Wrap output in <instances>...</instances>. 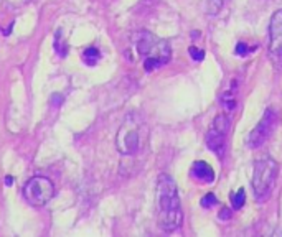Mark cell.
<instances>
[{
  "instance_id": "3957f363",
  "label": "cell",
  "mask_w": 282,
  "mask_h": 237,
  "mask_svg": "<svg viewBox=\"0 0 282 237\" xmlns=\"http://www.w3.org/2000/svg\"><path fill=\"white\" fill-rule=\"evenodd\" d=\"M279 175V165L273 157L264 155L254 161L253 171V191L259 203L266 201L274 190Z\"/></svg>"
},
{
  "instance_id": "8fae6325",
  "label": "cell",
  "mask_w": 282,
  "mask_h": 237,
  "mask_svg": "<svg viewBox=\"0 0 282 237\" xmlns=\"http://www.w3.org/2000/svg\"><path fill=\"white\" fill-rule=\"evenodd\" d=\"M99 58H101V53L97 48H88V50H84V53H83V59L88 66H94Z\"/></svg>"
},
{
  "instance_id": "8992f818",
  "label": "cell",
  "mask_w": 282,
  "mask_h": 237,
  "mask_svg": "<svg viewBox=\"0 0 282 237\" xmlns=\"http://www.w3.org/2000/svg\"><path fill=\"white\" fill-rule=\"evenodd\" d=\"M230 132V118L226 116H216L207 133V145L213 153L223 157L226 150V137Z\"/></svg>"
},
{
  "instance_id": "d6986e66",
  "label": "cell",
  "mask_w": 282,
  "mask_h": 237,
  "mask_svg": "<svg viewBox=\"0 0 282 237\" xmlns=\"http://www.w3.org/2000/svg\"><path fill=\"white\" fill-rule=\"evenodd\" d=\"M5 183H7V186H12L13 178H12V176H7V178H5Z\"/></svg>"
},
{
  "instance_id": "7a4b0ae2",
  "label": "cell",
  "mask_w": 282,
  "mask_h": 237,
  "mask_svg": "<svg viewBox=\"0 0 282 237\" xmlns=\"http://www.w3.org/2000/svg\"><path fill=\"white\" fill-rule=\"evenodd\" d=\"M135 50H137L139 58H142L144 69L147 73L165 66L172 58L169 41L157 38L149 31H139L135 35Z\"/></svg>"
},
{
  "instance_id": "2e32d148",
  "label": "cell",
  "mask_w": 282,
  "mask_h": 237,
  "mask_svg": "<svg viewBox=\"0 0 282 237\" xmlns=\"http://www.w3.org/2000/svg\"><path fill=\"white\" fill-rule=\"evenodd\" d=\"M190 56H192L195 61H202V59L205 58V51L203 50H198V48H195V46H190Z\"/></svg>"
},
{
  "instance_id": "30bf717a",
  "label": "cell",
  "mask_w": 282,
  "mask_h": 237,
  "mask_svg": "<svg viewBox=\"0 0 282 237\" xmlns=\"http://www.w3.org/2000/svg\"><path fill=\"white\" fill-rule=\"evenodd\" d=\"M221 102H223L226 111L235 109V107H236V93H235V89L225 91V93L221 94Z\"/></svg>"
},
{
  "instance_id": "52a82bcc",
  "label": "cell",
  "mask_w": 282,
  "mask_h": 237,
  "mask_svg": "<svg viewBox=\"0 0 282 237\" xmlns=\"http://www.w3.org/2000/svg\"><path fill=\"white\" fill-rule=\"evenodd\" d=\"M276 123H278V114L273 109H268L264 112L263 118L259 120V123L253 128V132L248 137V145L249 148H259L268 142L273 135Z\"/></svg>"
},
{
  "instance_id": "5b68a950",
  "label": "cell",
  "mask_w": 282,
  "mask_h": 237,
  "mask_svg": "<svg viewBox=\"0 0 282 237\" xmlns=\"http://www.w3.org/2000/svg\"><path fill=\"white\" fill-rule=\"evenodd\" d=\"M55 196V185L50 178L36 175L31 176L23 186L25 201L35 208H41Z\"/></svg>"
},
{
  "instance_id": "ac0fdd59",
  "label": "cell",
  "mask_w": 282,
  "mask_h": 237,
  "mask_svg": "<svg viewBox=\"0 0 282 237\" xmlns=\"http://www.w3.org/2000/svg\"><path fill=\"white\" fill-rule=\"evenodd\" d=\"M220 218L221 219H230L231 218V211L228 208H223V209H221V213H220Z\"/></svg>"
},
{
  "instance_id": "9c48e42d",
  "label": "cell",
  "mask_w": 282,
  "mask_h": 237,
  "mask_svg": "<svg viewBox=\"0 0 282 237\" xmlns=\"http://www.w3.org/2000/svg\"><path fill=\"white\" fill-rule=\"evenodd\" d=\"M192 176L197 178L198 181L203 183H213L215 180V171L207 163V161H195L192 166Z\"/></svg>"
},
{
  "instance_id": "9a60e30c",
  "label": "cell",
  "mask_w": 282,
  "mask_h": 237,
  "mask_svg": "<svg viewBox=\"0 0 282 237\" xmlns=\"http://www.w3.org/2000/svg\"><path fill=\"white\" fill-rule=\"evenodd\" d=\"M216 203H218V199H216V196L213 195V193H208V195L203 196V199L200 201V204H202L203 208H207V209L211 208V206H213V204H216Z\"/></svg>"
},
{
  "instance_id": "ba28073f",
  "label": "cell",
  "mask_w": 282,
  "mask_h": 237,
  "mask_svg": "<svg viewBox=\"0 0 282 237\" xmlns=\"http://www.w3.org/2000/svg\"><path fill=\"white\" fill-rule=\"evenodd\" d=\"M269 56L273 59L274 66L282 68V10H278L269 23Z\"/></svg>"
},
{
  "instance_id": "277c9868",
  "label": "cell",
  "mask_w": 282,
  "mask_h": 237,
  "mask_svg": "<svg viewBox=\"0 0 282 237\" xmlns=\"http://www.w3.org/2000/svg\"><path fill=\"white\" fill-rule=\"evenodd\" d=\"M116 148L121 155H135L140 148V120L135 114H129L119 127Z\"/></svg>"
},
{
  "instance_id": "4fadbf2b",
  "label": "cell",
  "mask_w": 282,
  "mask_h": 237,
  "mask_svg": "<svg viewBox=\"0 0 282 237\" xmlns=\"http://www.w3.org/2000/svg\"><path fill=\"white\" fill-rule=\"evenodd\" d=\"M225 2H226V0H208V2H207L208 13L210 15H216L221 8H223Z\"/></svg>"
},
{
  "instance_id": "6da1fadb",
  "label": "cell",
  "mask_w": 282,
  "mask_h": 237,
  "mask_svg": "<svg viewBox=\"0 0 282 237\" xmlns=\"http://www.w3.org/2000/svg\"><path fill=\"white\" fill-rule=\"evenodd\" d=\"M157 209H159V226L165 233L180 229L183 213L178 198L177 183L170 175H160L157 181Z\"/></svg>"
},
{
  "instance_id": "e0dca14e",
  "label": "cell",
  "mask_w": 282,
  "mask_h": 237,
  "mask_svg": "<svg viewBox=\"0 0 282 237\" xmlns=\"http://www.w3.org/2000/svg\"><path fill=\"white\" fill-rule=\"evenodd\" d=\"M251 50H254V48H248L246 43H238L236 45V55L238 56H246Z\"/></svg>"
},
{
  "instance_id": "5bb4252c",
  "label": "cell",
  "mask_w": 282,
  "mask_h": 237,
  "mask_svg": "<svg viewBox=\"0 0 282 237\" xmlns=\"http://www.w3.org/2000/svg\"><path fill=\"white\" fill-rule=\"evenodd\" d=\"M61 35H63V31L58 30L56 35H55V41H53V45H55V50L58 51L59 56H66V50H64V48H61V41H63Z\"/></svg>"
},
{
  "instance_id": "7c38bea8",
  "label": "cell",
  "mask_w": 282,
  "mask_h": 237,
  "mask_svg": "<svg viewBox=\"0 0 282 237\" xmlns=\"http://www.w3.org/2000/svg\"><path fill=\"white\" fill-rule=\"evenodd\" d=\"M231 203H233V208L235 209H241L243 206H245V203H246V193L243 188H240L235 195H233L231 198Z\"/></svg>"
}]
</instances>
